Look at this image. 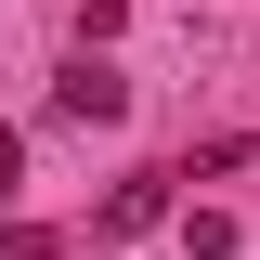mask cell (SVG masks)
Here are the masks:
<instances>
[{
    "label": "cell",
    "mask_w": 260,
    "mask_h": 260,
    "mask_svg": "<svg viewBox=\"0 0 260 260\" xmlns=\"http://www.w3.org/2000/svg\"><path fill=\"white\" fill-rule=\"evenodd\" d=\"M156 221H169V169H143V182H117V195L91 208V234H104V247H143Z\"/></svg>",
    "instance_id": "2"
},
{
    "label": "cell",
    "mask_w": 260,
    "mask_h": 260,
    "mask_svg": "<svg viewBox=\"0 0 260 260\" xmlns=\"http://www.w3.org/2000/svg\"><path fill=\"white\" fill-rule=\"evenodd\" d=\"M0 260H65V247H52L39 221H0Z\"/></svg>",
    "instance_id": "3"
},
{
    "label": "cell",
    "mask_w": 260,
    "mask_h": 260,
    "mask_svg": "<svg viewBox=\"0 0 260 260\" xmlns=\"http://www.w3.org/2000/svg\"><path fill=\"white\" fill-rule=\"evenodd\" d=\"M13 182H26V130H0V195H13Z\"/></svg>",
    "instance_id": "4"
},
{
    "label": "cell",
    "mask_w": 260,
    "mask_h": 260,
    "mask_svg": "<svg viewBox=\"0 0 260 260\" xmlns=\"http://www.w3.org/2000/svg\"><path fill=\"white\" fill-rule=\"evenodd\" d=\"M52 117H78V130H104V117H130V78H117L104 52H78V65L52 78Z\"/></svg>",
    "instance_id": "1"
}]
</instances>
